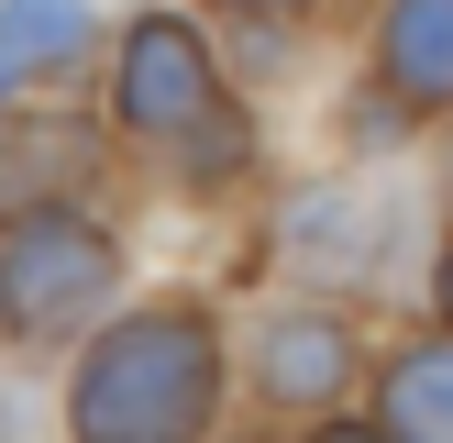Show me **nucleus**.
<instances>
[{"label":"nucleus","instance_id":"obj_10","mask_svg":"<svg viewBox=\"0 0 453 443\" xmlns=\"http://www.w3.org/2000/svg\"><path fill=\"white\" fill-rule=\"evenodd\" d=\"M442 310H453V255H442Z\"/></svg>","mask_w":453,"mask_h":443},{"label":"nucleus","instance_id":"obj_2","mask_svg":"<svg viewBox=\"0 0 453 443\" xmlns=\"http://www.w3.org/2000/svg\"><path fill=\"white\" fill-rule=\"evenodd\" d=\"M111 277H122V255H111L100 222H78V211H22L12 233H0V332L44 344V332L88 322V310L111 299Z\"/></svg>","mask_w":453,"mask_h":443},{"label":"nucleus","instance_id":"obj_9","mask_svg":"<svg viewBox=\"0 0 453 443\" xmlns=\"http://www.w3.org/2000/svg\"><path fill=\"white\" fill-rule=\"evenodd\" d=\"M221 12H299V0H221Z\"/></svg>","mask_w":453,"mask_h":443},{"label":"nucleus","instance_id":"obj_7","mask_svg":"<svg viewBox=\"0 0 453 443\" xmlns=\"http://www.w3.org/2000/svg\"><path fill=\"white\" fill-rule=\"evenodd\" d=\"M88 44V12L78 0H0V89L34 78V66H66Z\"/></svg>","mask_w":453,"mask_h":443},{"label":"nucleus","instance_id":"obj_1","mask_svg":"<svg viewBox=\"0 0 453 443\" xmlns=\"http://www.w3.org/2000/svg\"><path fill=\"white\" fill-rule=\"evenodd\" d=\"M221 410V344L199 310H122L66 388L78 443H199Z\"/></svg>","mask_w":453,"mask_h":443},{"label":"nucleus","instance_id":"obj_6","mask_svg":"<svg viewBox=\"0 0 453 443\" xmlns=\"http://www.w3.org/2000/svg\"><path fill=\"white\" fill-rule=\"evenodd\" d=\"M376 432H388V443H453V332H442V344H410L388 366Z\"/></svg>","mask_w":453,"mask_h":443},{"label":"nucleus","instance_id":"obj_4","mask_svg":"<svg viewBox=\"0 0 453 443\" xmlns=\"http://www.w3.org/2000/svg\"><path fill=\"white\" fill-rule=\"evenodd\" d=\"M255 377H265V399H277V410H332V399H343V377H354V332L332 322V310H288V322H265Z\"/></svg>","mask_w":453,"mask_h":443},{"label":"nucleus","instance_id":"obj_3","mask_svg":"<svg viewBox=\"0 0 453 443\" xmlns=\"http://www.w3.org/2000/svg\"><path fill=\"white\" fill-rule=\"evenodd\" d=\"M211 44L188 34L177 12H144L122 22V78H111V111H122V133H188L211 122Z\"/></svg>","mask_w":453,"mask_h":443},{"label":"nucleus","instance_id":"obj_8","mask_svg":"<svg viewBox=\"0 0 453 443\" xmlns=\"http://www.w3.org/2000/svg\"><path fill=\"white\" fill-rule=\"evenodd\" d=\"M310 443H388V432H354V421H332V432H310Z\"/></svg>","mask_w":453,"mask_h":443},{"label":"nucleus","instance_id":"obj_5","mask_svg":"<svg viewBox=\"0 0 453 443\" xmlns=\"http://www.w3.org/2000/svg\"><path fill=\"white\" fill-rule=\"evenodd\" d=\"M376 78H388L410 111H442V100H453V0H388Z\"/></svg>","mask_w":453,"mask_h":443}]
</instances>
